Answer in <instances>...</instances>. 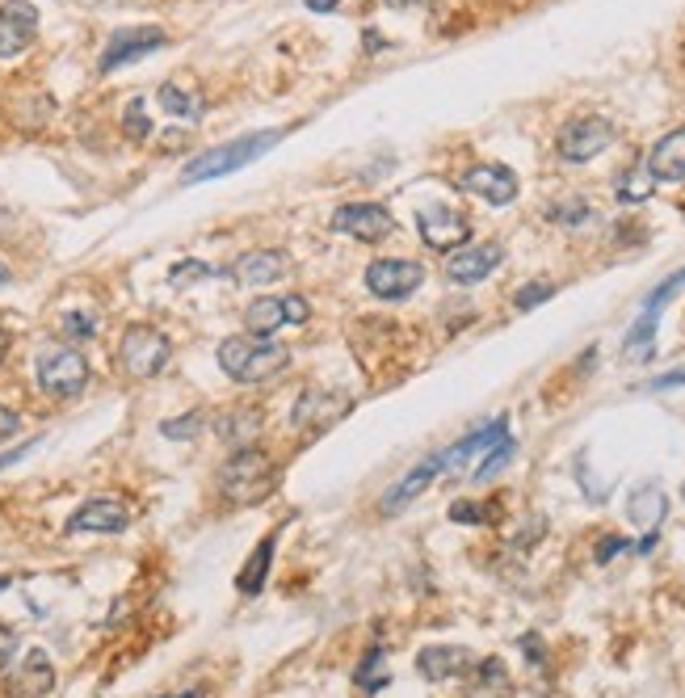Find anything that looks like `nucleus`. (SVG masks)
Returning a JSON list of instances; mask_svg holds the SVG:
<instances>
[{
    "label": "nucleus",
    "mask_w": 685,
    "mask_h": 698,
    "mask_svg": "<svg viewBox=\"0 0 685 698\" xmlns=\"http://www.w3.org/2000/svg\"><path fill=\"white\" fill-rule=\"evenodd\" d=\"M4 354H9V333L0 329V362H4Z\"/></svg>",
    "instance_id": "de8ad7c7"
},
{
    "label": "nucleus",
    "mask_w": 685,
    "mask_h": 698,
    "mask_svg": "<svg viewBox=\"0 0 685 698\" xmlns=\"http://www.w3.org/2000/svg\"><path fill=\"white\" fill-rule=\"evenodd\" d=\"M202 412H186V417H177V421H165L161 425V434L165 437H173V442H186V437H198L202 434Z\"/></svg>",
    "instance_id": "f704fd0d"
},
{
    "label": "nucleus",
    "mask_w": 685,
    "mask_h": 698,
    "mask_svg": "<svg viewBox=\"0 0 685 698\" xmlns=\"http://www.w3.org/2000/svg\"><path fill=\"white\" fill-rule=\"evenodd\" d=\"M18 686H25L30 695H51L55 690V665L43 649H30L22 661V674H18Z\"/></svg>",
    "instance_id": "a878e982"
},
{
    "label": "nucleus",
    "mask_w": 685,
    "mask_h": 698,
    "mask_svg": "<svg viewBox=\"0 0 685 698\" xmlns=\"http://www.w3.org/2000/svg\"><path fill=\"white\" fill-rule=\"evenodd\" d=\"M168 698H202V690H186V695H168Z\"/></svg>",
    "instance_id": "09e8293b"
},
{
    "label": "nucleus",
    "mask_w": 685,
    "mask_h": 698,
    "mask_svg": "<svg viewBox=\"0 0 685 698\" xmlns=\"http://www.w3.org/2000/svg\"><path fill=\"white\" fill-rule=\"evenodd\" d=\"M509 434V417H497V421H488V425H479L475 434H467L463 442H454L446 451V472H454V467H463V463H472V455H479V451H488L497 437Z\"/></svg>",
    "instance_id": "4be33fe9"
},
{
    "label": "nucleus",
    "mask_w": 685,
    "mask_h": 698,
    "mask_svg": "<svg viewBox=\"0 0 685 698\" xmlns=\"http://www.w3.org/2000/svg\"><path fill=\"white\" fill-rule=\"evenodd\" d=\"M38 442H43V437H30V442L18 446V451H4V455H0V472H4V467H13V463H22L30 451H38Z\"/></svg>",
    "instance_id": "37998d69"
},
{
    "label": "nucleus",
    "mask_w": 685,
    "mask_h": 698,
    "mask_svg": "<svg viewBox=\"0 0 685 698\" xmlns=\"http://www.w3.org/2000/svg\"><path fill=\"white\" fill-rule=\"evenodd\" d=\"M156 101L165 106V114H173V119H202V97L189 93V89H181V85H173V80H165L161 89H156Z\"/></svg>",
    "instance_id": "c85d7f7f"
},
{
    "label": "nucleus",
    "mask_w": 685,
    "mask_h": 698,
    "mask_svg": "<svg viewBox=\"0 0 685 698\" xmlns=\"http://www.w3.org/2000/svg\"><path fill=\"white\" fill-rule=\"evenodd\" d=\"M685 287V265L682 269H677V274H669V278H664L661 287L652 290V295H648V303H643V312L648 315H661V308L664 303H669V299H673V295H677V290Z\"/></svg>",
    "instance_id": "72a5a7b5"
},
{
    "label": "nucleus",
    "mask_w": 685,
    "mask_h": 698,
    "mask_svg": "<svg viewBox=\"0 0 685 698\" xmlns=\"http://www.w3.org/2000/svg\"><path fill=\"white\" fill-rule=\"evenodd\" d=\"M278 476H283L278 458H269L257 446H240L219 472V492L228 506H257L278 488Z\"/></svg>",
    "instance_id": "f257e3e1"
},
{
    "label": "nucleus",
    "mask_w": 685,
    "mask_h": 698,
    "mask_svg": "<svg viewBox=\"0 0 685 698\" xmlns=\"http://www.w3.org/2000/svg\"><path fill=\"white\" fill-rule=\"evenodd\" d=\"M131 527V506L122 497H93L68 518V534H122Z\"/></svg>",
    "instance_id": "9b49d317"
},
{
    "label": "nucleus",
    "mask_w": 685,
    "mask_h": 698,
    "mask_svg": "<svg viewBox=\"0 0 685 698\" xmlns=\"http://www.w3.org/2000/svg\"><path fill=\"white\" fill-rule=\"evenodd\" d=\"M0 282H9V274H4V265H0Z\"/></svg>",
    "instance_id": "3c124183"
},
{
    "label": "nucleus",
    "mask_w": 685,
    "mask_h": 698,
    "mask_svg": "<svg viewBox=\"0 0 685 698\" xmlns=\"http://www.w3.org/2000/svg\"><path fill=\"white\" fill-rule=\"evenodd\" d=\"M417 228L426 236L429 248H442V253H454L458 244L472 236V223L463 211H450V207H429L417 215Z\"/></svg>",
    "instance_id": "2eb2a0df"
},
{
    "label": "nucleus",
    "mask_w": 685,
    "mask_h": 698,
    "mask_svg": "<svg viewBox=\"0 0 685 698\" xmlns=\"http://www.w3.org/2000/svg\"><path fill=\"white\" fill-rule=\"evenodd\" d=\"M341 0H308V9L311 13H329V9H336Z\"/></svg>",
    "instance_id": "49530a36"
},
{
    "label": "nucleus",
    "mask_w": 685,
    "mask_h": 698,
    "mask_svg": "<svg viewBox=\"0 0 685 698\" xmlns=\"http://www.w3.org/2000/svg\"><path fill=\"white\" fill-rule=\"evenodd\" d=\"M467 698H513V677L500 656H484L467 665Z\"/></svg>",
    "instance_id": "6ab92c4d"
},
{
    "label": "nucleus",
    "mask_w": 685,
    "mask_h": 698,
    "mask_svg": "<svg viewBox=\"0 0 685 698\" xmlns=\"http://www.w3.org/2000/svg\"><path fill=\"white\" fill-rule=\"evenodd\" d=\"M278 140H283V131H257V135H244V140H232V144H223V147H207L202 156H194L186 165L181 181H186V186H198V181H214V177L248 169V165L261 160Z\"/></svg>",
    "instance_id": "7ed1b4c3"
},
{
    "label": "nucleus",
    "mask_w": 685,
    "mask_h": 698,
    "mask_svg": "<svg viewBox=\"0 0 685 698\" xmlns=\"http://www.w3.org/2000/svg\"><path fill=\"white\" fill-rule=\"evenodd\" d=\"M13 649H18V631H13V627L0 623V669L9 665V656H13Z\"/></svg>",
    "instance_id": "79ce46f5"
},
{
    "label": "nucleus",
    "mask_w": 685,
    "mask_h": 698,
    "mask_svg": "<svg viewBox=\"0 0 685 698\" xmlns=\"http://www.w3.org/2000/svg\"><path fill=\"white\" fill-rule=\"evenodd\" d=\"M290 262H286V253L278 248H253V253H240L236 265H232V278H236L240 287H269V282H278Z\"/></svg>",
    "instance_id": "f3484780"
},
{
    "label": "nucleus",
    "mask_w": 685,
    "mask_h": 698,
    "mask_svg": "<svg viewBox=\"0 0 685 698\" xmlns=\"http://www.w3.org/2000/svg\"><path fill=\"white\" fill-rule=\"evenodd\" d=\"M618 552H631V543H627L622 534H610V539H601V543H597V555H593V559H597V564H610Z\"/></svg>",
    "instance_id": "ea45409f"
},
{
    "label": "nucleus",
    "mask_w": 685,
    "mask_h": 698,
    "mask_svg": "<svg viewBox=\"0 0 685 698\" xmlns=\"http://www.w3.org/2000/svg\"><path fill=\"white\" fill-rule=\"evenodd\" d=\"M18 430H22V417H18L13 409H4V405H0V442H9V437L18 434Z\"/></svg>",
    "instance_id": "a19ab883"
},
{
    "label": "nucleus",
    "mask_w": 685,
    "mask_h": 698,
    "mask_svg": "<svg viewBox=\"0 0 685 698\" xmlns=\"http://www.w3.org/2000/svg\"><path fill=\"white\" fill-rule=\"evenodd\" d=\"M450 522H458V527L493 522V506H484V501H454V506H450Z\"/></svg>",
    "instance_id": "473e14b6"
},
{
    "label": "nucleus",
    "mask_w": 685,
    "mask_h": 698,
    "mask_svg": "<svg viewBox=\"0 0 685 698\" xmlns=\"http://www.w3.org/2000/svg\"><path fill=\"white\" fill-rule=\"evenodd\" d=\"M286 324H308L311 320V303L303 299V295H286Z\"/></svg>",
    "instance_id": "58836bf2"
},
{
    "label": "nucleus",
    "mask_w": 685,
    "mask_h": 698,
    "mask_svg": "<svg viewBox=\"0 0 685 698\" xmlns=\"http://www.w3.org/2000/svg\"><path fill=\"white\" fill-rule=\"evenodd\" d=\"M472 665V652L454 649V644H433V649L417 652V674L426 682H450V677L467 674Z\"/></svg>",
    "instance_id": "aec40b11"
},
{
    "label": "nucleus",
    "mask_w": 685,
    "mask_h": 698,
    "mask_svg": "<svg viewBox=\"0 0 685 698\" xmlns=\"http://www.w3.org/2000/svg\"><path fill=\"white\" fill-rule=\"evenodd\" d=\"M648 177L664 181V186H682L685 181V126L669 131L661 144L648 156Z\"/></svg>",
    "instance_id": "a211bd4d"
},
{
    "label": "nucleus",
    "mask_w": 685,
    "mask_h": 698,
    "mask_svg": "<svg viewBox=\"0 0 685 698\" xmlns=\"http://www.w3.org/2000/svg\"><path fill=\"white\" fill-rule=\"evenodd\" d=\"M664 509H669V501H664V492L656 484H639L631 492V501H627V513H631L636 527H661Z\"/></svg>",
    "instance_id": "393cba45"
},
{
    "label": "nucleus",
    "mask_w": 685,
    "mask_h": 698,
    "mask_svg": "<svg viewBox=\"0 0 685 698\" xmlns=\"http://www.w3.org/2000/svg\"><path fill=\"white\" fill-rule=\"evenodd\" d=\"M610 144H615V126H610L606 119H597V114L572 119L564 131H560V140H555L560 156L572 160V165H585V160H593V156H601Z\"/></svg>",
    "instance_id": "6e6552de"
},
{
    "label": "nucleus",
    "mask_w": 685,
    "mask_h": 698,
    "mask_svg": "<svg viewBox=\"0 0 685 698\" xmlns=\"http://www.w3.org/2000/svg\"><path fill=\"white\" fill-rule=\"evenodd\" d=\"M122 135H126L131 144H143V140L152 135V119H147V106H143V97H135V101L126 106V114H122Z\"/></svg>",
    "instance_id": "7c9ffc66"
},
{
    "label": "nucleus",
    "mask_w": 685,
    "mask_h": 698,
    "mask_svg": "<svg viewBox=\"0 0 685 698\" xmlns=\"http://www.w3.org/2000/svg\"><path fill=\"white\" fill-rule=\"evenodd\" d=\"M513 451H518V442H513V437H509V434H505V437H497V442H493V446H488V458H484V463H479V467H475V484L493 480V476H497L500 467H505V463H509V458H513Z\"/></svg>",
    "instance_id": "c756f323"
},
{
    "label": "nucleus",
    "mask_w": 685,
    "mask_h": 698,
    "mask_svg": "<svg viewBox=\"0 0 685 698\" xmlns=\"http://www.w3.org/2000/svg\"><path fill=\"white\" fill-rule=\"evenodd\" d=\"M458 190L475 193V198H484L493 207H509L518 198V177H513V169H505V165H475V169H467L458 177Z\"/></svg>",
    "instance_id": "4468645a"
},
{
    "label": "nucleus",
    "mask_w": 685,
    "mask_h": 698,
    "mask_svg": "<svg viewBox=\"0 0 685 698\" xmlns=\"http://www.w3.org/2000/svg\"><path fill=\"white\" fill-rule=\"evenodd\" d=\"M283 324H286V303L274 299V295H261V299H253V303L244 308V329H248L253 337H269V333H278Z\"/></svg>",
    "instance_id": "5701e85b"
},
{
    "label": "nucleus",
    "mask_w": 685,
    "mask_h": 698,
    "mask_svg": "<svg viewBox=\"0 0 685 698\" xmlns=\"http://www.w3.org/2000/svg\"><path fill=\"white\" fill-rule=\"evenodd\" d=\"M219 366H223L228 379L257 387L265 384V379H274V375H283L286 366H290V350L278 345V341L253 337V333L223 337L219 341Z\"/></svg>",
    "instance_id": "f03ea898"
},
{
    "label": "nucleus",
    "mask_w": 685,
    "mask_h": 698,
    "mask_svg": "<svg viewBox=\"0 0 685 698\" xmlns=\"http://www.w3.org/2000/svg\"><path fill=\"white\" fill-rule=\"evenodd\" d=\"M442 472H446V451H433V455L421 458V463H417V467H412V472H408V476H404V480L383 497V506L378 509H383V513H400V509L412 506V501H417V497H421V492H426L429 484L438 480Z\"/></svg>",
    "instance_id": "dca6fc26"
},
{
    "label": "nucleus",
    "mask_w": 685,
    "mask_h": 698,
    "mask_svg": "<svg viewBox=\"0 0 685 698\" xmlns=\"http://www.w3.org/2000/svg\"><path fill=\"white\" fill-rule=\"evenodd\" d=\"M682 384H685V366L682 370H669V375H661V379H652L648 391H673V387H682Z\"/></svg>",
    "instance_id": "c03bdc74"
},
{
    "label": "nucleus",
    "mask_w": 685,
    "mask_h": 698,
    "mask_svg": "<svg viewBox=\"0 0 685 698\" xmlns=\"http://www.w3.org/2000/svg\"><path fill=\"white\" fill-rule=\"evenodd\" d=\"M173 358V345L161 329H152V324H131L119 341V370L126 379H152V375H161Z\"/></svg>",
    "instance_id": "20e7f679"
},
{
    "label": "nucleus",
    "mask_w": 685,
    "mask_h": 698,
    "mask_svg": "<svg viewBox=\"0 0 685 698\" xmlns=\"http://www.w3.org/2000/svg\"><path fill=\"white\" fill-rule=\"evenodd\" d=\"M59 329H64V337L71 341H89L97 333V320L89 312H68L59 320Z\"/></svg>",
    "instance_id": "e433bc0d"
},
{
    "label": "nucleus",
    "mask_w": 685,
    "mask_h": 698,
    "mask_svg": "<svg viewBox=\"0 0 685 698\" xmlns=\"http://www.w3.org/2000/svg\"><path fill=\"white\" fill-rule=\"evenodd\" d=\"M89 384V358L71 345H51L38 354V387L55 396V400H68L76 391H85Z\"/></svg>",
    "instance_id": "423d86ee"
},
{
    "label": "nucleus",
    "mask_w": 685,
    "mask_h": 698,
    "mask_svg": "<svg viewBox=\"0 0 685 698\" xmlns=\"http://www.w3.org/2000/svg\"><path fill=\"white\" fill-rule=\"evenodd\" d=\"M38 34V9L30 0H9L0 4V59L22 55Z\"/></svg>",
    "instance_id": "ddd939ff"
},
{
    "label": "nucleus",
    "mask_w": 685,
    "mask_h": 698,
    "mask_svg": "<svg viewBox=\"0 0 685 698\" xmlns=\"http://www.w3.org/2000/svg\"><path fill=\"white\" fill-rule=\"evenodd\" d=\"M350 409H354V396L341 391V387H303V396L290 409V430H299L303 437H320Z\"/></svg>",
    "instance_id": "39448f33"
},
{
    "label": "nucleus",
    "mask_w": 685,
    "mask_h": 698,
    "mask_svg": "<svg viewBox=\"0 0 685 698\" xmlns=\"http://www.w3.org/2000/svg\"><path fill=\"white\" fill-rule=\"evenodd\" d=\"M551 295H555V282H530V287H521L518 295H513V308H518V312H530V308L546 303Z\"/></svg>",
    "instance_id": "c9c22d12"
},
{
    "label": "nucleus",
    "mask_w": 685,
    "mask_h": 698,
    "mask_svg": "<svg viewBox=\"0 0 685 698\" xmlns=\"http://www.w3.org/2000/svg\"><path fill=\"white\" fill-rule=\"evenodd\" d=\"M278 534H283V530H269V534L257 543V552L244 559V568L236 573L240 594H261V589H265V580H269V564H274V547H278Z\"/></svg>",
    "instance_id": "412c9836"
},
{
    "label": "nucleus",
    "mask_w": 685,
    "mask_h": 698,
    "mask_svg": "<svg viewBox=\"0 0 685 698\" xmlns=\"http://www.w3.org/2000/svg\"><path fill=\"white\" fill-rule=\"evenodd\" d=\"M168 43V34L161 25H126V30H114L110 34V43L101 51V73H114V68H126V64H135L143 55H152V51H161Z\"/></svg>",
    "instance_id": "1a4fd4ad"
},
{
    "label": "nucleus",
    "mask_w": 685,
    "mask_h": 698,
    "mask_svg": "<svg viewBox=\"0 0 685 698\" xmlns=\"http://www.w3.org/2000/svg\"><path fill=\"white\" fill-rule=\"evenodd\" d=\"M354 686L362 695H378L383 686H391V674H387V652L383 644H371V649L362 652V661H357L354 669Z\"/></svg>",
    "instance_id": "b1692460"
},
{
    "label": "nucleus",
    "mask_w": 685,
    "mask_h": 698,
    "mask_svg": "<svg viewBox=\"0 0 685 698\" xmlns=\"http://www.w3.org/2000/svg\"><path fill=\"white\" fill-rule=\"evenodd\" d=\"M214 269L207 262H181L173 265V274H168V282L173 287H189V282H198V278H211Z\"/></svg>",
    "instance_id": "4c0bfd02"
},
{
    "label": "nucleus",
    "mask_w": 685,
    "mask_h": 698,
    "mask_svg": "<svg viewBox=\"0 0 685 698\" xmlns=\"http://www.w3.org/2000/svg\"><path fill=\"white\" fill-rule=\"evenodd\" d=\"M500 262H505L500 244H458L446 257V278L458 287H472V282H484Z\"/></svg>",
    "instance_id": "f8f14e48"
},
{
    "label": "nucleus",
    "mask_w": 685,
    "mask_h": 698,
    "mask_svg": "<svg viewBox=\"0 0 685 698\" xmlns=\"http://www.w3.org/2000/svg\"><path fill=\"white\" fill-rule=\"evenodd\" d=\"M9 585H13V577H0V594H4V589H9Z\"/></svg>",
    "instance_id": "8fccbe9b"
},
{
    "label": "nucleus",
    "mask_w": 685,
    "mask_h": 698,
    "mask_svg": "<svg viewBox=\"0 0 685 698\" xmlns=\"http://www.w3.org/2000/svg\"><path fill=\"white\" fill-rule=\"evenodd\" d=\"M656 320H661V315L639 312L636 329H631V333H627V341H622V354H627V362H648L652 354H656Z\"/></svg>",
    "instance_id": "cd10ccee"
},
{
    "label": "nucleus",
    "mask_w": 685,
    "mask_h": 698,
    "mask_svg": "<svg viewBox=\"0 0 685 698\" xmlns=\"http://www.w3.org/2000/svg\"><path fill=\"white\" fill-rule=\"evenodd\" d=\"M261 434V412L257 409H236V412H228L223 421H219V437L228 442V446H253Z\"/></svg>",
    "instance_id": "bb28decb"
},
{
    "label": "nucleus",
    "mask_w": 685,
    "mask_h": 698,
    "mask_svg": "<svg viewBox=\"0 0 685 698\" xmlns=\"http://www.w3.org/2000/svg\"><path fill=\"white\" fill-rule=\"evenodd\" d=\"M421 282H426V265L404 262V257H378V262L366 265V290H371L375 299L400 303L408 295H417Z\"/></svg>",
    "instance_id": "0eeeda50"
},
{
    "label": "nucleus",
    "mask_w": 685,
    "mask_h": 698,
    "mask_svg": "<svg viewBox=\"0 0 685 698\" xmlns=\"http://www.w3.org/2000/svg\"><path fill=\"white\" fill-rule=\"evenodd\" d=\"M391 9H426V4H433V0H387Z\"/></svg>",
    "instance_id": "a18cd8bd"
},
{
    "label": "nucleus",
    "mask_w": 685,
    "mask_h": 698,
    "mask_svg": "<svg viewBox=\"0 0 685 698\" xmlns=\"http://www.w3.org/2000/svg\"><path fill=\"white\" fill-rule=\"evenodd\" d=\"M332 232H345V236H354L362 244H378L396 232V219L378 202H350V207H341L332 215Z\"/></svg>",
    "instance_id": "9d476101"
},
{
    "label": "nucleus",
    "mask_w": 685,
    "mask_h": 698,
    "mask_svg": "<svg viewBox=\"0 0 685 698\" xmlns=\"http://www.w3.org/2000/svg\"><path fill=\"white\" fill-rule=\"evenodd\" d=\"M593 215V207L585 202V198H564V202H551V211H546V219L551 223H564V228H581L585 219Z\"/></svg>",
    "instance_id": "2f4dec72"
}]
</instances>
